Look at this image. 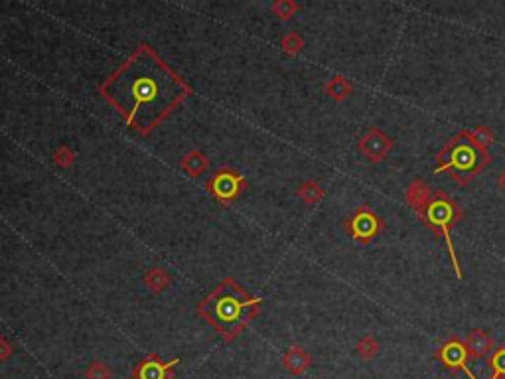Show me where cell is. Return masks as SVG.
<instances>
[{"instance_id": "1", "label": "cell", "mask_w": 505, "mask_h": 379, "mask_svg": "<svg viewBox=\"0 0 505 379\" xmlns=\"http://www.w3.org/2000/svg\"><path fill=\"white\" fill-rule=\"evenodd\" d=\"M103 97L130 129L149 135L189 95V87L149 46H140L101 85Z\"/></svg>"}, {"instance_id": "2", "label": "cell", "mask_w": 505, "mask_h": 379, "mask_svg": "<svg viewBox=\"0 0 505 379\" xmlns=\"http://www.w3.org/2000/svg\"><path fill=\"white\" fill-rule=\"evenodd\" d=\"M261 299L249 297L233 279H225L199 304V314L218 330L225 342L235 340L255 318Z\"/></svg>"}, {"instance_id": "3", "label": "cell", "mask_w": 505, "mask_h": 379, "mask_svg": "<svg viewBox=\"0 0 505 379\" xmlns=\"http://www.w3.org/2000/svg\"><path fill=\"white\" fill-rule=\"evenodd\" d=\"M490 164H492V154L487 150L475 147L474 142H470L466 139L464 130L460 129L438 150L435 172L436 174L448 172L458 186H466Z\"/></svg>"}, {"instance_id": "4", "label": "cell", "mask_w": 505, "mask_h": 379, "mask_svg": "<svg viewBox=\"0 0 505 379\" xmlns=\"http://www.w3.org/2000/svg\"><path fill=\"white\" fill-rule=\"evenodd\" d=\"M418 218H420V221L425 223L428 230L435 233L436 237L444 240L446 249H448V255H450V261H452L456 277L462 279L464 275H462L460 261H458L454 245H452V237H450V230L454 228L456 221L462 220L460 206L452 200L450 194H446L444 190H436L435 194H432V198H430V201H428V206L425 208V211H423Z\"/></svg>"}, {"instance_id": "5", "label": "cell", "mask_w": 505, "mask_h": 379, "mask_svg": "<svg viewBox=\"0 0 505 379\" xmlns=\"http://www.w3.org/2000/svg\"><path fill=\"white\" fill-rule=\"evenodd\" d=\"M344 228H346L347 235L357 241L359 245H369L381 231L385 230V220L381 216H377L375 211L371 210V206L363 204L351 211L349 218H346Z\"/></svg>"}, {"instance_id": "6", "label": "cell", "mask_w": 505, "mask_h": 379, "mask_svg": "<svg viewBox=\"0 0 505 379\" xmlns=\"http://www.w3.org/2000/svg\"><path fill=\"white\" fill-rule=\"evenodd\" d=\"M435 358L436 361L444 369H448L450 373L464 371L468 379H475L474 373L470 371V361H472L470 349L466 346L464 340H460L458 336H452V338L442 342V344L436 348Z\"/></svg>"}, {"instance_id": "7", "label": "cell", "mask_w": 505, "mask_h": 379, "mask_svg": "<svg viewBox=\"0 0 505 379\" xmlns=\"http://www.w3.org/2000/svg\"><path fill=\"white\" fill-rule=\"evenodd\" d=\"M208 188L219 204H229V201L237 200L239 194L243 192L245 178L235 170L223 168L219 170L218 174H213V178L208 182Z\"/></svg>"}, {"instance_id": "8", "label": "cell", "mask_w": 505, "mask_h": 379, "mask_svg": "<svg viewBox=\"0 0 505 379\" xmlns=\"http://www.w3.org/2000/svg\"><path fill=\"white\" fill-rule=\"evenodd\" d=\"M393 147H395V140L391 139L385 130L379 129V127H371L357 142L359 152L371 164H377V162L385 160L389 156V152L393 150Z\"/></svg>"}, {"instance_id": "9", "label": "cell", "mask_w": 505, "mask_h": 379, "mask_svg": "<svg viewBox=\"0 0 505 379\" xmlns=\"http://www.w3.org/2000/svg\"><path fill=\"white\" fill-rule=\"evenodd\" d=\"M176 364H178V359L164 361L156 354H150L135 366L132 379H172Z\"/></svg>"}, {"instance_id": "10", "label": "cell", "mask_w": 505, "mask_h": 379, "mask_svg": "<svg viewBox=\"0 0 505 379\" xmlns=\"http://www.w3.org/2000/svg\"><path fill=\"white\" fill-rule=\"evenodd\" d=\"M430 198H432L430 186H428L423 178H415L409 186H406L405 200L416 216H420V213L425 211V208L428 206Z\"/></svg>"}, {"instance_id": "11", "label": "cell", "mask_w": 505, "mask_h": 379, "mask_svg": "<svg viewBox=\"0 0 505 379\" xmlns=\"http://www.w3.org/2000/svg\"><path fill=\"white\" fill-rule=\"evenodd\" d=\"M466 346L470 349L472 359H482L494 352V338L484 328H472L466 336Z\"/></svg>"}, {"instance_id": "12", "label": "cell", "mask_w": 505, "mask_h": 379, "mask_svg": "<svg viewBox=\"0 0 505 379\" xmlns=\"http://www.w3.org/2000/svg\"><path fill=\"white\" fill-rule=\"evenodd\" d=\"M282 368L287 369L288 373H292V375H302L304 371L310 369L312 366V358H310V354H308L306 349L302 348V346H290V348L285 352V356H282Z\"/></svg>"}, {"instance_id": "13", "label": "cell", "mask_w": 505, "mask_h": 379, "mask_svg": "<svg viewBox=\"0 0 505 379\" xmlns=\"http://www.w3.org/2000/svg\"><path fill=\"white\" fill-rule=\"evenodd\" d=\"M297 196L308 206H316L326 198V190L322 188L316 180H306L297 188Z\"/></svg>"}, {"instance_id": "14", "label": "cell", "mask_w": 505, "mask_h": 379, "mask_svg": "<svg viewBox=\"0 0 505 379\" xmlns=\"http://www.w3.org/2000/svg\"><path fill=\"white\" fill-rule=\"evenodd\" d=\"M326 95L330 97L332 101H339L347 99V95H351V91H354V85H351V81L346 80L344 75H334V77H330L326 83Z\"/></svg>"}, {"instance_id": "15", "label": "cell", "mask_w": 505, "mask_h": 379, "mask_svg": "<svg viewBox=\"0 0 505 379\" xmlns=\"http://www.w3.org/2000/svg\"><path fill=\"white\" fill-rule=\"evenodd\" d=\"M464 130L466 139L470 140V142H474L475 147H480V149L487 150V147H492L495 142V132L490 127H485V125H480V127H475V129H462Z\"/></svg>"}, {"instance_id": "16", "label": "cell", "mask_w": 505, "mask_h": 379, "mask_svg": "<svg viewBox=\"0 0 505 379\" xmlns=\"http://www.w3.org/2000/svg\"><path fill=\"white\" fill-rule=\"evenodd\" d=\"M180 166H182V170H186L189 176H199L204 170L208 168V159L199 150H192L182 159Z\"/></svg>"}, {"instance_id": "17", "label": "cell", "mask_w": 505, "mask_h": 379, "mask_svg": "<svg viewBox=\"0 0 505 379\" xmlns=\"http://www.w3.org/2000/svg\"><path fill=\"white\" fill-rule=\"evenodd\" d=\"M144 285H146L152 292H162V290L168 289L170 275L164 269H160V267H152V269L146 271V275H144Z\"/></svg>"}, {"instance_id": "18", "label": "cell", "mask_w": 505, "mask_h": 379, "mask_svg": "<svg viewBox=\"0 0 505 379\" xmlns=\"http://www.w3.org/2000/svg\"><path fill=\"white\" fill-rule=\"evenodd\" d=\"M379 349H381V346H379L375 336H371V334H366L363 338L357 340L356 352L361 359H373L379 354Z\"/></svg>"}, {"instance_id": "19", "label": "cell", "mask_w": 505, "mask_h": 379, "mask_svg": "<svg viewBox=\"0 0 505 379\" xmlns=\"http://www.w3.org/2000/svg\"><path fill=\"white\" fill-rule=\"evenodd\" d=\"M280 48H282V51L288 54V56H297V54H300L302 48H304V38H302L298 32H288L287 36L280 40Z\"/></svg>"}, {"instance_id": "20", "label": "cell", "mask_w": 505, "mask_h": 379, "mask_svg": "<svg viewBox=\"0 0 505 379\" xmlns=\"http://www.w3.org/2000/svg\"><path fill=\"white\" fill-rule=\"evenodd\" d=\"M270 11L275 12L280 20H290L300 11V6H298L297 2H292V0H278V2H275L270 6Z\"/></svg>"}, {"instance_id": "21", "label": "cell", "mask_w": 505, "mask_h": 379, "mask_svg": "<svg viewBox=\"0 0 505 379\" xmlns=\"http://www.w3.org/2000/svg\"><path fill=\"white\" fill-rule=\"evenodd\" d=\"M85 379H113V371L103 361H91L85 369Z\"/></svg>"}, {"instance_id": "22", "label": "cell", "mask_w": 505, "mask_h": 379, "mask_svg": "<svg viewBox=\"0 0 505 379\" xmlns=\"http://www.w3.org/2000/svg\"><path fill=\"white\" fill-rule=\"evenodd\" d=\"M487 366L492 368L494 373H501L505 375V346L494 348V352L487 358Z\"/></svg>"}, {"instance_id": "23", "label": "cell", "mask_w": 505, "mask_h": 379, "mask_svg": "<svg viewBox=\"0 0 505 379\" xmlns=\"http://www.w3.org/2000/svg\"><path fill=\"white\" fill-rule=\"evenodd\" d=\"M73 159H75L73 150H71L70 147H66V144H63V147H60V149L54 152V162H56L58 166H63V168H66V166H70L71 162H73Z\"/></svg>"}, {"instance_id": "24", "label": "cell", "mask_w": 505, "mask_h": 379, "mask_svg": "<svg viewBox=\"0 0 505 379\" xmlns=\"http://www.w3.org/2000/svg\"><path fill=\"white\" fill-rule=\"evenodd\" d=\"M12 354V344L4 336H0V361L11 358Z\"/></svg>"}, {"instance_id": "25", "label": "cell", "mask_w": 505, "mask_h": 379, "mask_svg": "<svg viewBox=\"0 0 505 379\" xmlns=\"http://www.w3.org/2000/svg\"><path fill=\"white\" fill-rule=\"evenodd\" d=\"M497 188L501 194H505V170L499 174V178H497Z\"/></svg>"}, {"instance_id": "26", "label": "cell", "mask_w": 505, "mask_h": 379, "mask_svg": "<svg viewBox=\"0 0 505 379\" xmlns=\"http://www.w3.org/2000/svg\"><path fill=\"white\" fill-rule=\"evenodd\" d=\"M487 379H505V375H501V373H494V371H492Z\"/></svg>"}]
</instances>
